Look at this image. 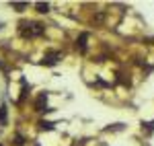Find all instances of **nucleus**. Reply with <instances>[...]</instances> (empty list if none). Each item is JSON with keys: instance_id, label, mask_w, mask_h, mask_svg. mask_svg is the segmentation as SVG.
I'll use <instances>...</instances> for the list:
<instances>
[{"instance_id": "nucleus-1", "label": "nucleus", "mask_w": 154, "mask_h": 146, "mask_svg": "<svg viewBox=\"0 0 154 146\" xmlns=\"http://www.w3.org/2000/svg\"><path fill=\"white\" fill-rule=\"evenodd\" d=\"M19 33L25 39H33V37H41L45 33V25L37 23V21H21L19 23Z\"/></svg>"}, {"instance_id": "nucleus-2", "label": "nucleus", "mask_w": 154, "mask_h": 146, "mask_svg": "<svg viewBox=\"0 0 154 146\" xmlns=\"http://www.w3.org/2000/svg\"><path fill=\"white\" fill-rule=\"evenodd\" d=\"M60 60H62V51H49V54H45V58L41 60V64L43 66H56Z\"/></svg>"}, {"instance_id": "nucleus-3", "label": "nucleus", "mask_w": 154, "mask_h": 146, "mask_svg": "<svg viewBox=\"0 0 154 146\" xmlns=\"http://www.w3.org/2000/svg\"><path fill=\"white\" fill-rule=\"evenodd\" d=\"M35 111H39V113L49 111L48 109V93H41V95L37 97V101H35Z\"/></svg>"}, {"instance_id": "nucleus-4", "label": "nucleus", "mask_w": 154, "mask_h": 146, "mask_svg": "<svg viewBox=\"0 0 154 146\" xmlns=\"http://www.w3.org/2000/svg\"><path fill=\"white\" fill-rule=\"evenodd\" d=\"M86 41H88V33H80V37L76 39V49H78L80 54H84V51L88 49V43H86Z\"/></svg>"}, {"instance_id": "nucleus-5", "label": "nucleus", "mask_w": 154, "mask_h": 146, "mask_svg": "<svg viewBox=\"0 0 154 146\" xmlns=\"http://www.w3.org/2000/svg\"><path fill=\"white\" fill-rule=\"evenodd\" d=\"M35 8H37V12L45 14V12L49 11V4H48V2H37V4H35Z\"/></svg>"}, {"instance_id": "nucleus-6", "label": "nucleus", "mask_w": 154, "mask_h": 146, "mask_svg": "<svg viewBox=\"0 0 154 146\" xmlns=\"http://www.w3.org/2000/svg\"><path fill=\"white\" fill-rule=\"evenodd\" d=\"M11 6H12V8H17V11L21 12V11H25L29 4H27V2H11Z\"/></svg>"}, {"instance_id": "nucleus-7", "label": "nucleus", "mask_w": 154, "mask_h": 146, "mask_svg": "<svg viewBox=\"0 0 154 146\" xmlns=\"http://www.w3.org/2000/svg\"><path fill=\"white\" fill-rule=\"evenodd\" d=\"M0 126H6V107H0Z\"/></svg>"}, {"instance_id": "nucleus-8", "label": "nucleus", "mask_w": 154, "mask_h": 146, "mask_svg": "<svg viewBox=\"0 0 154 146\" xmlns=\"http://www.w3.org/2000/svg\"><path fill=\"white\" fill-rule=\"evenodd\" d=\"M39 130H54V123H49V122H39Z\"/></svg>"}, {"instance_id": "nucleus-9", "label": "nucleus", "mask_w": 154, "mask_h": 146, "mask_svg": "<svg viewBox=\"0 0 154 146\" xmlns=\"http://www.w3.org/2000/svg\"><path fill=\"white\" fill-rule=\"evenodd\" d=\"M14 142H17V146H25V140H23V136H21V134H17Z\"/></svg>"}, {"instance_id": "nucleus-10", "label": "nucleus", "mask_w": 154, "mask_h": 146, "mask_svg": "<svg viewBox=\"0 0 154 146\" xmlns=\"http://www.w3.org/2000/svg\"><path fill=\"white\" fill-rule=\"evenodd\" d=\"M0 146H2V144H0Z\"/></svg>"}]
</instances>
